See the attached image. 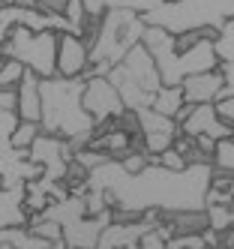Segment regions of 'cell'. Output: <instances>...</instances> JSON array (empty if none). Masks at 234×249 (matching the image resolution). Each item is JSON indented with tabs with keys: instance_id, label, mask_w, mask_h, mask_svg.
<instances>
[{
	"instance_id": "obj_1",
	"label": "cell",
	"mask_w": 234,
	"mask_h": 249,
	"mask_svg": "<svg viewBox=\"0 0 234 249\" xmlns=\"http://www.w3.org/2000/svg\"><path fill=\"white\" fill-rule=\"evenodd\" d=\"M210 177H213L210 162H195L186 165L183 171H168L150 162L138 174H126L117 159H108L99 168L87 171V189L108 192L111 210H132V213L204 210Z\"/></svg>"
},
{
	"instance_id": "obj_2",
	"label": "cell",
	"mask_w": 234,
	"mask_h": 249,
	"mask_svg": "<svg viewBox=\"0 0 234 249\" xmlns=\"http://www.w3.org/2000/svg\"><path fill=\"white\" fill-rule=\"evenodd\" d=\"M84 78H42L39 81V99H42V117L39 126L48 135L66 138L72 150L87 147L93 141L96 123L81 105Z\"/></svg>"
},
{
	"instance_id": "obj_3",
	"label": "cell",
	"mask_w": 234,
	"mask_h": 249,
	"mask_svg": "<svg viewBox=\"0 0 234 249\" xmlns=\"http://www.w3.org/2000/svg\"><path fill=\"white\" fill-rule=\"evenodd\" d=\"M141 45L147 48V54L153 57L162 84H171V87H180L183 78H189L195 72L219 69V57H216L213 39H201L189 51H177L174 48V33L147 24L144 33H141Z\"/></svg>"
},
{
	"instance_id": "obj_4",
	"label": "cell",
	"mask_w": 234,
	"mask_h": 249,
	"mask_svg": "<svg viewBox=\"0 0 234 249\" xmlns=\"http://www.w3.org/2000/svg\"><path fill=\"white\" fill-rule=\"evenodd\" d=\"M144 18L135 12L123 9H105L102 18H87L84 27V42L90 48V66L105 63L114 66L126 57V51L141 42L144 33Z\"/></svg>"
},
{
	"instance_id": "obj_5",
	"label": "cell",
	"mask_w": 234,
	"mask_h": 249,
	"mask_svg": "<svg viewBox=\"0 0 234 249\" xmlns=\"http://www.w3.org/2000/svg\"><path fill=\"white\" fill-rule=\"evenodd\" d=\"M114 84V90L120 93V102L126 111H138V108H150L153 93L162 87L159 69L153 57L147 54V48L141 42L126 51V57L111 66V72L105 75Z\"/></svg>"
},
{
	"instance_id": "obj_6",
	"label": "cell",
	"mask_w": 234,
	"mask_h": 249,
	"mask_svg": "<svg viewBox=\"0 0 234 249\" xmlns=\"http://www.w3.org/2000/svg\"><path fill=\"white\" fill-rule=\"evenodd\" d=\"M228 18H234V0H165L159 9L144 15V24L183 33L201 27L219 30Z\"/></svg>"
},
{
	"instance_id": "obj_7",
	"label": "cell",
	"mask_w": 234,
	"mask_h": 249,
	"mask_svg": "<svg viewBox=\"0 0 234 249\" xmlns=\"http://www.w3.org/2000/svg\"><path fill=\"white\" fill-rule=\"evenodd\" d=\"M0 57H12L24 63L27 72L36 78H54L57 75V33L54 30H27V27H12L6 42L0 45Z\"/></svg>"
},
{
	"instance_id": "obj_8",
	"label": "cell",
	"mask_w": 234,
	"mask_h": 249,
	"mask_svg": "<svg viewBox=\"0 0 234 249\" xmlns=\"http://www.w3.org/2000/svg\"><path fill=\"white\" fill-rule=\"evenodd\" d=\"M27 156H30V162H36L42 168V177H48V180H63V177H66V165L72 159V147H69L66 138L39 132V138L30 144Z\"/></svg>"
},
{
	"instance_id": "obj_9",
	"label": "cell",
	"mask_w": 234,
	"mask_h": 249,
	"mask_svg": "<svg viewBox=\"0 0 234 249\" xmlns=\"http://www.w3.org/2000/svg\"><path fill=\"white\" fill-rule=\"evenodd\" d=\"M81 105L84 111L93 117V123H108L120 117L126 108L120 102V93L114 90V84L108 78H84V90H81Z\"/></svg>"
},
{
	"instance_id": "obj_10",
	"label": "cell",
	"mask_w": 234,
	"mask_h": 249,
	"mask_svg": "<svg viewBox=\"0 0 234 249\" xmlns=\"http://www.w3.org/2000/svg\"><path fill=\"white\" fill-rule=\"evenodd\" d=\"M60 78H84L90 69V48L75 33H57V63Z\"/></svg>"
},
{
	"instance_id": "obj_11",
	"label": "cell",
	"mask_w": 234,
	"mask_h": 249,
	"mask_svg": "<svg viewBox=\"0 0 234 249\" xmlns=\"http://www.w3.org/2000/svg\"><path fill=\"white\" fill-rule=\"evenodd\" d=\"M180 135H189V138L207 135V138H213V141H219V138H231L234 129L228 126L219 114H216L213 102H204V105H192L189 117L180 123Z\"/></svg>"
},
{
	"instance_id": "obj_12",
	"label": "cell",
	"mask_w": 234,
	"mask_h": 249,
	"mask_svg": "<svg viewBox=\"0 0 234 249\" xmlns=\"http://www.w3.org/2000/svg\"><path fill=\"white\" fill-rule=\"evenodd\" d=\"M114 219V210H105L99 216H81L75 222L63 225V243L72 246V249H96L102 231L111 225Z\"/></svg>"
},
{
	"instance_id": "obj_13",
	"label": "cell",
	"mask_w": 234,
	"mask_h": 249,
	"mask_svg": "<svg viewBox=\"0 0 234 249\" xmlns=\"http://www.w3.org/2000/svg\"><path fill=\"white\" fill-rule=\"evenodd\" d=\"M225 87L219 69H210V72H195L189 78H183L180 90H183V99L189 105H204V102H216L219 99V90Z\"/></svg>"
},
{
	"instance_id": "obj_14",
	"label": "cell",
	"mask_w": 234,
	"mask_h": 249,
	"mask_svg": "<svg viewBox=\"0 0 234 249\" xmlns=\"http://www.w3.org/2000/svg\"><path fill=\"white\" fill-rule=\"evenodd\" d=\"M30 213L24 207V186H3L0 189V231L24 228Z\"/></svg>"
},
{
	"instance_id": "obj_15",
	"label": "cell",
	"mask_w": 234,
	"mask_h": 249,
	"mask_svg": "<svg viewBox=\"0 0 234 249\" xmlns=\"http://www.w3.org/2000/svg\"><path fill=\"white\" fill-rule=\"evenodd\" d=\"M39 81L42 78H36L33 72H27L21 78V84L15 87L18 90V117L21 120H33V123H39L42 117V99H39Z\"/></svg>"
},
{
	"instance_id": "obj_16",
	"label": "cell",
	"mask_w": 234,
	"mask_h": 249,
	"mask_svg": "<svg viewBox=\"0 0 234 249\" xmlns=\"http://www.w3.org/2000/svg\"><path fill=\"white\" fill-rule=\"evenodd\" d=\"M36 216L51 219V222H57V225L63 228V225H69V222H75V219L87 216V213H84V198H81V195H75V192H69L66 198L51 201L42 213H36Z\"/></svg>"
},
{
	"instance_id": "obj_17",
	"label": "cell",
	"mask_w": 234,
	"mask_h": 249,
	"mask_svg": "<svg viewBox=\"0 0 234 249\" xmlns=\"http://www.w3.org/2000/svg\"><path fill=\"white\" fill-rule=\"evenodd\" d=\"M162 222L174 234H201L207 228V213L204 210H174V213H162Z\"/></svg>"
},
{
	"instance_id": "obj_18",
	"label": "cell",
	"mask_w": 234,
	"mask_h": 249,
	"mask_svg": "<svg viewBox=\"0 0 234 249\" xmlns=\"http://www.w3.org/2000/svg\"><path fill=\"white\" fill-rule=\"evenodd\" d=\"M135 117H138V132L141 135H171V138L180 135V126L174 123V117H165L153 108H138Z\"/></svg>"
},
{
	"instance_id": "obj_19",
	"label": "cell",
	"mask_w": 234,
	"mask_h": 249,
	"mask_svg": "<svg viewBox=\"0 0 234 249\" xmlns=\"http://www.w3.org/2000/svg\"><path fill=\"white\" fill-rule=\"evenodd\" d=\"M183 90L180 87H171V84H162L159 90L153 93V102H150V108L159 111V114H165V117H174L180 111V105H183Z\"/></svg>"
},
{
	"instance_id": "obj_20",
	"label": "cell",
	"mask_w": 234,
	"mask_h": 249,
	"mask_svg": "<svg viewBox=\"0 0 234 249\" xmlns=\"http://www.w3.org/2000/svg\"><path fill=\"white\" fill-rule=\"evenodd\" d=\"M210 165H213V171L234 174V135L216 141V147H213V153H210Z\"/></svg>"
},
{
	"instance_id": "obj_21",
	"label": "cell",
	"mask_w": 234,
	"mask_h": 249,
	"mask_svg": "<svg viewBox=\"0 0 234 249\" xmlns=\"http://www.w3.org/2000/svg\"><path fill=\"white\" fill-rule=\"evenodd\" d=\"M204 213H207V228L219 231V234L234 225V201L231 204H207Z\"/></svg>"
},
{
	"instance_id": "obj_22",
	"label": "cell",
	"mask_w": 234,
	"mask_h": 249,
	"mask_svg": "<svg viewBox=\"0 0 234 249\" xmlns=\"http://www.w3.org/2000/svg\"><path fill=\"white\" fill-rule=\"evenodd\" d=\"M213 48H216V57H219V63H222V60H234V18H228L219 30H216Z\"/></svg>"
},
{
	"instance_id": "obj_23",
	"label": "cell",
	"mask_w": 234,
	"mask_h": 249,
	"mask_svg": "<svg viewBox=\"0 0 234 249\" xmlns=\"http://www.w3.org/2000/svg\"><path fill=\"white\" fill-rule=\"evenodd\" d=\"M39 132H42L39 123H33V120H18V126H15V132H12V138H9V144L18 147V150H30V144L39 138Z\"/></svg>"
},
{
	"instance_id": "obj_24",
	"label": "cell",
	"mask_w": 234,
	"mask_h": 249,
	"mask_svg": "<svg viewBox=\"0 0 234 249\" xmlns=\"http://www.w3.org/2000/svg\"><path fill=\"white\" fill-rule=\"evenodd\" d=\"M24 75H27L24 63H18L12 57H0V90H6V87H18Z\"/></svg>"
},
{
	"instance_id": "obj_25",
	"label": "cell",
	"mask_w": 234,
	"mask_h": 249,
	"mask_svg": "<svg viewBox=\"0 0 234 249\" xmlns=\"http://www.w3.org/2000/svg\"><path fill=\"white\" fill-rule=\"evenodd\" d=\"M165 0H105V9H123V12H135V15H147L153 9H159Z\"/></svg>"
},
{
	"instance_id": "obj_26",
	"label": "cell",
	"mask_w": 234,
	"mask_h": 249,
	"mask_svg": "<svg viewBox=\"0 0 234 249\" xmlns=\"http://www.w3.org/2000/svg\"><path fill=\"white\" fill-rule=\"evenodd\" d=\"M27 231L36 237H42V240H63V228L57 222H51V219H42V216H30L27 219Z\"/></svg>"
},
{
	"instance_id": "obj_27",
	"label": "cell",
	"mask_w": 234,
	"mask_h": 249,
	"mask_svg": "<svg viewBox=\"0 0 234 249\" xmlns=\"http://www.w3.org/2000/svg\"><path fill=\"white\" fill-rule=\"evenodd\" d=\"M117 162L123 165V171L126 174H138V171H144L150 162H153V156L147 153V150H138V147H132L129 153H126L123 159H117Z\"/></svg>"
},
{
	"instance_id": "obj_28",
	"label": "cell",
	"mask_w": 234,
	"mask_h": 249,
	"mask_svg": "<svg viewBox=\"0 0 234 249\" xmlns=\"http://www.w3.org/2000/svg\"><path fill=\"white\" fill-rule=\"evenodd\" d=\"M72 159H75L84 171H93V168H99L102 162H108V156H105L102 150H96V147H78V150H72Z\"/></svg>"
},
{
	"instance_id": "obj_29",
	"label": "cell",
	"mask_w": 234,
	"mask_h": 249,
	"mask_svg": "<svg viewBox=\"0 0 234 249\" xmlns=\"http://www.w3.org/2000/svg\"><path fill=\"white\" fill-rule=\"evenodd\" d=\"M18 117L15 111H6V108H0V147H12L9 144V138H12V132H15V126H18Z\"/></svg>"
},
{
	"instance_id": "obj_30",
	"label": "cell",
	"mask_w": 234,
	"mask_h": 249,
	"mask_svg": "<svg viewBox=\"0 0 234 249\" xmlns=\"http://www.w3.org/2000/svg\"><path fill=\"white\" fill-rule=\"evenodd\" d=\"M153 162L162 165V168H168V171H183L186 168V159L180 156L174 147H168V150H162L159 156H153Z\"/></svg>"
},
{
	"instance_id": "obj_31",
	"label": "cell",
	"mask_w": 234,
	"mask_h": 249,
	"mask_svg": "<svg viewBox=\"0 0 234 249\" xmlns=\"http://www.w3.org/2000/svg\"><path fill=\"white\" fill-rule=\"evenodd\" d=\"M204 237L201 234H171L168 237V249H204Z\"/></svg>"
},
{
	"instance_id": "obj_32",
	"label": "cell",
	"mask_w": 234,
	"mask_h": 249,
	"mask_svg": "<svg viewBox=\"0 0 234 249\" xmlns=\"http://www.w3.org/2000/svg\"><path fill=\"white\" fill-rule=\"evenodd\" d=\"M138 246H141V249H168V240L162 237L156 228H150L147 234H144V237L138 240Z\"/></svg>"
},
{
	"instance_id": "obj_33",
	"label": "cell",
	"mask_w": 234,
	"mask_h": 249,
	"mask_svg": "<svg viewBox=\"0 0 234 249\" xmlns=\"http://www.w3.org/2000/svg\"><path fill=\"white\" fill-rule=\"evenodd\" d=\"M213 108H216V114H219L228 126L234 129V96H228V99H219V102H213Z\"/></svg>"
},
{
	"instance_id": "obj_34",
	"label": "cell",
	"mask_w": 234,
	"mask_h": 249,
	"mask_svg": "<svg viewBox=\"0 0 234 249\" xmlns=\"http://www.w3.org/2000/svg\"><path fill=\"white\" fill-rule=\"evenodd\" d=\"M0 108H6V111H15V108H18V90H15V87L0 90ZM15 114H18V111H15Z\"/></svg>"
},
{
	"instance_id": "obj_35",
	"label": "cell",
	"mask_w": 234,
	"mask_h": 249,
	"mask_svg": "<svg viewBox=\"0 0 234 249\" xmlns=\"http://www.w3.org/2000/svg\"><path fill=\"white\" fill-rule=\"evenodd\" d=\"M219 75H222L225 87L234 93V60H222V63H219Z\"/></svg>"
},
{
	"instance_id": "obj_36",
	"label": "cell",
	"mask_w": 234,
	"mask_h": 249,
	"mask_svg": "<svg viewBox=\"0 0 234 249\" xmlns=\"http://www.w3.org/2000/svg\"><path fill=\"white\" fill-rule=\"evenodd\" d=\"M228 192L234 195V174H231V180H228Z\"/></svg>"
},
{
	"instance_id": "obj_37",
	"label": "cell",
	"mask_w": 234,
	"mask_h": 249,
	"mask_svg": "<svg viewBox=\"0 0 234 249\" xmlns=\"http://www.w3.org/2000/svg\"><path fill=\"white\" fill-rule=\"evenodd\" d=\"M120 249H141V246H138V243H132V246H120Z\"/></svg>"
},
{
	"instance_id": "obj_38",
	"label": "cell",
	"mask_w": 234,
	"mask_h": 249,
	"mask_svg": "<svg viewBox=\"0 0 234 249\" xmlns=\"http://www.w3.org/2000/svg\"><path fill=\"white\" fill-rule=\"evenodd\" d=\"M0 249H12V246H6V243H3V246H0Z\"/></svg>"
},
{
	"instance_id": "obj_39",
	"label": "cell",
	"mask_w": 234,
	"mask_h": 249,
	"mask_svg": "<svg viewBox=\"0 0 234 249\" xmlns=\"http://www.w3.org/2000/svg\"><path fill=\"white\" fill-rule=\"evenodd\" d=\"M0 189H3V177H0Z\"/></svg>"
},
{
	"instance_id": "obj_40",
	"label": "cell",
	"mask_w": 234,
	"mask_h": 249,
	"mask_svg": "<svg viewBox=\"0 0 234 249\" xmlns=\"http://www.w3.org/2000/svg\"><path fill=\"white\" fill-rule=\"evenodd\" d=\"M204 249H216V246H204Z\"/></svg>"
},
{
	"instance_id": "obj_41",
	"label": "cell",
	"mask_w": 234,
	"mask_h": 249,
	"mask_svg": "<svg viewBox=\"0 0 234 249\" xmlns=\"http://www.w3.org/2000/svg\"><path fill=\"white\" fill-rule=\"evenodd\" d=\"M66 249H72V246H66Z\"/></svg>"
},
{
	"instance_id": "obj_42",
	"label": "cell",
	"mask_w": 234,
	"mask_h": 249,
	"mask_svg": "<svg viewBox=\"0 0 234 249\" xmlns=\"http://www.w3.org/2000/svg\"><path fill=\"white\" fill-rule=\"evenodd\" d=\"M231 228H234V225H231Z\"/></svg>"
}]
</instances>
